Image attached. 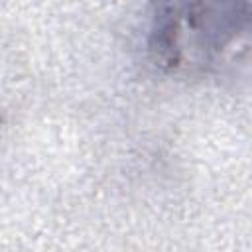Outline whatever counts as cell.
Listing matches in <instances>:
<instances>
[{"label": "cell", "instance_id": "cell-1", "mask_svg": "<svg viewBox=\"0 0 252 252\" xmlns=\"http://www.w3.org/2000/svg\"><path fill=\"white\" fill-rule=\"evenodd\" d=\"M250 26V4H159L152 20L150 51L167 69L207 67Z\"/></svg>", "mask_w": 252, "mask_h": 252}]
</instances>
